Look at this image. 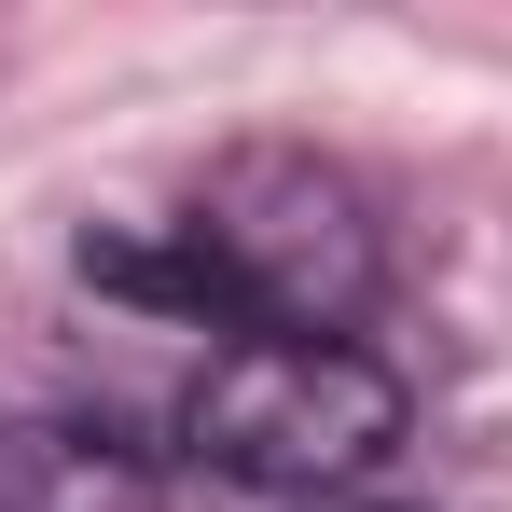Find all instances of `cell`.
I'll list each match as a JSON object with an SVG mask.
<instances>
[{"mask_svg": "<svg viewBox=\"0 0 512 512\" xmlns=\"http://www.w3.org/2000/svg\"><path fill=\"white\" fill-rule=\"evenodd\" d=\"M305 512H388V499H305Z\"/></svg>", "mask_w": 512, "mask_h": 512, "instance_id": "obj_4", "label": "cell"}, {"mask_svg": "<svg viewBox=\"0 0 512 512\" xmlns=\"http://www.w3.org/2000/svg\"><path fill=\"white\" fill-rule=\"evenodd\" d=\"M167 236H180V263H194V291H208L222 333H319V346H360V305H374V277H388L360 180L319 167V153H291V139L222 153Z\"/></svg>", "mask_w": 512, "mask_h": 512, "instance_id": "obj_1", "label": "cell"}, {"mask_svg": "<svg viewBox=\"0 0 512 512\" xmlns=\"http://www.w3.org/2000/svg\"><path fill=\"white\" fill-rule=\"evenodd\" d=\"M402 374L374 346H319V333H236L208 346V374L180 388V457L208 485H250V499H346L388 443H402Z\"/></svg>", "mask_w": 512, "mask_h": 512, "instance_id": "obj_2", "label": "cell"}, {"mask_svg": "<svg viewBox=\"0 0 512 512\" xmlns=\"http://www.w3.org/2000/svg\"><path fill=\"white\" fill-rule=\"evenodd\" d=\"M0 512H167V471L111 416H14L0 429Z\"/></svg>", "mask_w": 512, "mask_h": 512, "instance_id": "obj_3", "label": "cell"}]
</instances>
